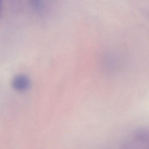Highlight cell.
I'll return each mask as SVG.
<instances>
[{
    "instance_id": "2",
    "label": "cell",
    "mask_w": 149,
    "mask_h": 149,
    "mask_svg": "<svg viewBox=\"0 0 149 149\" xmlns=\"http://www.w3.org/2000/svg\"><path fill=\"white\" fill-rule=\"evenodd\" d=\"M32 7L36 9H40L42 6L41 0H29Z\"/></svg>"
},
{
    "instance_id": "3",
    "label": "cell",
    "mask_w": 149,
    "mask_h": 149,
    "mask_svg": "<svg viewBox=\"0 0 149 149\" xmlns=\"http://www.w3.org/2000/svg\"><path fill=\"white\" fill-rule=\"evenodd\" d=\"M2 0H0V13L1 11V8Z\"/></svg>"
},
{
    "instance_id": "1",
    "label": "cell",
    "mask_w": 149,
    "mask_h": 149,
    "mask_svg": "<svg viewBox=\"0 0 149 149\" xmlns=\"http://www.w3.org/2000/svg\"><path fill=\"white\" fill-rule=\"evenodd\" d=\"M29 86L30 81L29 78L23 74L16 76L13 81V87L17 91H24L29 88Z\"/></svg>"
}]
</instances>
